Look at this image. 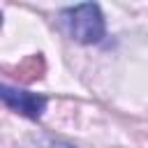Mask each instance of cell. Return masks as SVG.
<instances>
[{"label":"cell","mask_w":148,"mask_h":148,"mask_svg":"<svg viewBox=\"0 0 148 148\" xmlns=\"http://www.w3.org/2000/svg\"><path fill=\"white\" fill-rule=\"evenodd\" d=\"M62 16H65L72 39H76L79 44H97L104 37V16H102L99 5L95 2L74 5L65 9Z\"/></svg>","instance_id":"obj_1"},{"label":"cell","mask_w":148,"mask_h":148,"mask_svg":"<svg viewBox=\"0 0 148 148\" xmlns=\"http://www.w3.org/2000/svg\"><path fill=\"white\" fill-rule=\"evenodd\" d=\"M0 99L12 111H16L25 118H32V120H37L46 109V97L44 95L21 90V88H14V86H5V83H0Z\"/></svg>","instance_id":"obj_2"},{"label":"cell","mask_w":148,"mask_h":148,"mask_svg":"<svg viewBox=\"0 0 148 148\" xmlns=\"http://www.w3.org/2000/svg\"><path fill=\"white\" fill-rule=\"evenodd\" d=\"M42 148H76V146H72L67 141H60V139H44Z\"/></svg>","instance_id":"obj_3"},{"label":"cell","mask_w":148,"mask_h":148,"mask_svg":"<svg viewBox=\"0 0 148 148\" xmlns=\"http://www.w3.org/2000/svg\"><path fill=\"white\" fill-rule=\"evenodd\" d=\"M0 25H2V14H0Z\"/></svg>","instance_id":"obj_4"}]
</instances>
